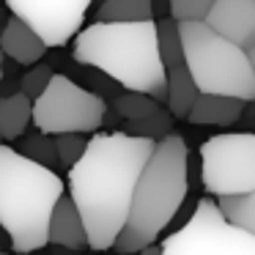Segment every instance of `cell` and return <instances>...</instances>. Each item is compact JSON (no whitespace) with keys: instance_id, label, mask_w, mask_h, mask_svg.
<instances>
[{"instance_id":"cell-21","label":"cell","mask_w":255,"mask_h":255,"mask_svg":"<svg viewBox=\"0 0 255 255\" xmlns=\"http://www.w3.org/2000/svg\"><path fill=\"white\" fill-rule=\"evenodd\" d=\"M19 151H22L25 156H30L33 162H39V165H47L52 167L58 162V148H55V134H47V132H36L30 134V137L22 140V145H19Z\"/></svg>"},{"instance_id":"cell-23","label":"cell","mask_w":255,"mask_h":255,"mask_svg":"<svg viewBox=\"0 0 255 255\" xmlns=\"http://www.w3.org/2000/svg\"><path fill=\"white\" fill-rule=\"evenodd\" d=\"M88 143H91V140H85L83 134H77V132L55 134L58 165H63V167H74L80 159H83V154H85V151H88Z\"/></svg>"},{"instance_id":"cell-7","label":"cell","mask_w":255,"mask_h":255,"mask_svg":"<svg viewBox=\"0 0 255 255\" xmlns=\"http://www.w3.org/2000/svg\"><path fill=\"white\" fill-rule=\"evenodd\" d=\"M107 118V105L99 94L77 85L66 74H55L47 91L33 102V127L47 134L99 132Z\"/></svg>"},{"instance_id":"cell-27","label":"cell","mask_w":255,"mask_h":255,"mask_svg":"<svg viewBox=\"0 0 255 255\" xmlns=\"http://www.w3.org/2000/svg\"><path fill=\"white\" fill-rule=\"evenodd\" d=\"M247 55H250V61H253V69H255V41L247 47Z\"/></svg>"},{"instance_id":"cell-11","label":"cell","mask_w":255,"mask_h":255,"mask_svg":"<svg viewBox=\"0 0 255 255\" xmlns=\"http://www.w3.org/2000/svg\"><path fill=\"white\" fill-rule=\"evenodd\" d=\"M0 50L19 66H36L44 58V52L50 50V44L25 19L11 14L6 19V25H3V30H0Z\"/></svg>"},{"instance_id":"cell-19","label":"cell","mask_w":255,"mask_h":255,"mask_svg":"<svg viewBox=\"0 0 255 255\" xmlns=\"http://www.w3.org/2000/svg\"><path fill=\"white\" fill-rule=\"evenodd\" d=\"M116 113L124 118V121H140V118L154 116L156 110H162L159 102L148 94H137V91H127V94L116 96Z\"/></svg>"},{"instance_id":"cell-30","label":"cell","mask_w":255,"mask_h":255,"mask_svg":"<svg viewBox=\"0 0 255 255\" xmlns=\"http://www.w3.org/2000/svg\"><path fill=\"white\" fill-rule=\"evenodd\" d=\"M102 3H105V0H102Z\"/></svg>"},{"instance_id":"cell-28","label":"cell","mask_w":255,"mask_h":255,"mask_svg":"<svg viewBox=\"0 0 255 255\" xmlns=\"http://www.w3.org/2000/svg\"><path fill=\"white\" fill-rule=\"evenodd\" d=\"M0 140H3V132H0Z\"/></svg>"},{"instance_id":"cell-17","label":"cell","mask_w":255,"mask_h":255,"mask_svg":"<svg viewBox=\"0 0 255 255\" xmlns=\"http://www.w3.org/2000/svg\"><path fill=\"white\" fill-rule=\"evenodd\" d=\"M159 52H162V61H165L167 69L187 66V58H184L181 25H178L173 17L159 19Z\"/></svg>"},{"instance_id":"cell-4","label":"cell","mask_w":255,"mask_h":255,"mask_svg":"<svg viewBox=\"0 0 255 255\" xmlns=\"http://www.w3.org/2000/svg\"><path fill=\"white\" fill-rule=\"evenodd\" d=\"M189 192V148L184 137L167 134L159 140L145 165L140 184L134 189L132 211L124 225L116 250L124 255H134L151 247L162 231L170 228L178 217L181 206L187 203Z\"/></svg>"},{"instance_id":"cell-9","label":"cell","mask_w":255,"mask_h":255,"mask_svg":"<svg viewBox=\"0 0 255 255\" xmlns=\"http://www.w3.org/2000/svg\"><path fill=\"white\" fill-rule=\"evenodd\" d=\"M94 0H6L8 11L25 19L50 47H63L83 30Z\"/></svg>"},{"instance_id":"cell-18","label":"cell","mask_w":255,"mask_h":255,"mask_svg":"<svg viewBox=\"0 0 255 255\" xmlns=\"http://www.w3.org/2000/svg\"><path fill=\"white\" fill-rule=\"evenodd\" d=\"M222 214L228 217V222L244 228L255 236V189L247 195H231V198H217Z\"/></svg>"},{"instance_id":"cell-2","label":"cell","mask_w":255,"mask_h":255,"mask_svg":"<svg viewBox=\"0 0 255 255\" xmlns=\"http://www.w3.org/2000/svg\"><path fill=\"white\" fill-rule=\"evenodd\" d=\"M74 61L107 74L127 91L167 102V66L159 52V22H102L74 39Z\"/></svg>"},{"instance_id":"cell-1","label":"cell","mask_w":255,"mask_h":255,"mask_svg":"<svg viewBox=\"0 0 255 255\" xmlns=\"http://www.w3.org/2000/svg\"><path fill=\"white\" fill-rule=\"evenodd\" d=\"M154 148L156 140L124 129L99 132L91 137L83 159L69 167V195L85 220L91 250L116 247Z\"/></svg>"},{"instance_id":"cell-15","label":"cell","mask_w":255,"mask_h":255,"mask_svg":"<svg viewBox=\"0 0 255 255\" xmlns=\"http://www.w3.org/2000/svg\"><path fill=\"white\" fill-rule=\"evenodd\" d=\"M33 121V99L22 91L0 96V132L3 140H19Z\"/></svg>"},{"instance_id":"cell-3","label":"cell","mask_w":255,"mask_h":255,"mask_svg":"<svg viewBox=\"0 0 255 255\" xmlns=\"http://www.w3.org/2000/svg\"><path fill=\"white\" fill-rule=\"evenodd\" d=\"M63 195V181L52 167L0 145V228L14 253H36L50 244V220Z\"/></svg>"},{"instance_id":"cell-8","label":"cell","mask_w":255,"mask_h":255,"mask_svg":"<svg viewBox=\"0 0 255 255\" xmlns=\"http://www.w3.org/2000/svg\"><path fill=\"white\" fill-rule=\"evenodd\" d=\"M200 184L217 198L255 189V132L214 134L200 145Z\"/></svg>"},{"instance_id":"cell-6","label":"cell","mask_w":255,"mask_h":255,"mask_svg":"<svg viewBox=\"0 0 255 255\" xmlns=\"http://www.w3.org/2000/svg\"><path fill=\"white\" fill-rule=\"evenodd\" d=\"M165 255H255V236L228 222L217 200L200 198L189 220L162 242Z\"/></svg>"},{"instance_id":"cell-10","label":"cell","mask_w":255,"mask_h":255,"mask_svg":"<svg viewBox=\"0 0 255 255\" xmlns=\"http://www.w3.org/2000/svg\"><path fill=\"white\" fill-rule=\"evenodd\" d=\"M206 25L247 50L255 41V0H217Z\"/></svg>"},{"instance_id":"cell-13","label":"cell","mask_w":255,"mask_h":255,"mask_svg":"<svg viewBox=\"0 0 255 255\" xmlns=\"http://www.w3.org/2000/svg\"><path fill=\"white\" fill-rule=\"evenodd\" d=\"M247 105L250 102L233 99V96L200 94L187 121L195 124V127H231V124H236L239 118H244Z\"/></svg>"},{"instance_id":"cell-29","label":"cell","mask_w":255,"mask_h":255,"mask_svg":"<svg viewBox=\"0 0 255 255\" xmlns=\"http://www.w3.org/2000/svg\"><path fill=\"white\" fill-rule=\"evenodd\" d=\"M0 255H8V253H0Z\"/></svg>"},{"instance_id":"cell-22","label":"cell","mask_w":255,"mask_h":255,"mask_svg":"<svg viewBox=\"0 0 255 255\" xmlns=\"http://www.w3.org/2000/svg\"><path fill=\"white\" fill-rule=\"evenodd\" d=\"M217 0H170V17L176 22H206Z\"/></svg>"},{"instance_id":"cell-20","label":"cell","mask_w":255,"mask_h":255,"mask_svg":"<svg viewBox=\"0 0 255 255\" xmlns=\"http://www.w3.org/2000/svg\"><path fill=\"white\" fill-rule=\"evenodd\" d=\"M124 132L137 134V137H151V140H165L167 134H173V113L170 110H156L154 116L140 118V121H127Z\"/></svg>"},{"instance_id":"cell-25","label":"cell","mask_w":255,"mask_h":255,"mask_svg":"<svg viewBox=\"0 0 255 255\" xmlns=\"http://www.w3.org/2000/svg\"><path fill=\"white\" fill-rule=\"evenodd\" d=\"M134 255H165V253H162V247H156V244H151V247L140 250V253H134Z\"/></svg>"},{"instance_id":"cell-26","label":"cell","mask_w":255,"mask_h":255,"mask_svg":"<svg viewBox=\"0 0 255 255\" xmlns=\"http://www.w3.org/2000/svg\"><path fill=\"white\" fill-rule=\"evenodd\" d=\"M3 63H6V52L0 50V85H3Z\"/></svg>"},{"instance_id":"cell-5","label":"cell","mask_w":255,"mask_h":255,"mask_svg":"<svg viewBox=\"0 0 255 255\" xmlns=\"http://www.w3.org/2000/svg\"><path fill=\"white\" fill-rule=\"evenodd\" d=\"M184 39L187 69L200 94H220L233 99H255V69L247 50L220 36L206 22H178Z\"/></svg>"},{"instance_id":"cell-16","label":"cell","mask_w":255,"mask_h":255,"mask_svg":"<svg viewBox=\"0 0 255 255\" xmlns=\"http://www.w3.org/2000/svg\"><path fill=\"white\" fill-rule=\"evenodd\" d=\"M96 19L102 22H145L154 19V0H105Z\"/></svg>"},{"instance_id":"cell-24","label":"cell","mask_w":255,"mask_h":255,"mask_svg":"<svg viewBox=\"0 0 255 255\" xmlns=\"http://www.w3.org/2000/svg\"><path fill=\"white\" fill-rule=\"evenodd\" d=\"M52 77H55V74H52V66H47V63H36V66H30L28 72L19 77V91L36 102L47 91V85L52 83Z\"/></svg>"},{"instance_id":"cell-12","label":"cell","mask_w":255,"mask_h":255,"mask_svg":"<svg viewBox=\"0 0 255 255\" xmlns=\"http://www.w3.org/2000/svg\"><path fill=\"white\" fill-rule=\"evenodd\" d=\"M50 244L66 250H83L88 247V231H85V220L80 214L77 203L72 195H63L58 200L55 211L50 220Z\"/></svg>"},{"instance_id":"cell-14","label":"cell","mask_w":255,"mask_h":255,"mask_svg":"<svg viewBox=\"0 0 255 255\" xmlns=\"http://www.w3.org/2000/svg\"><path fill=\"white\" fill-rule=\"evenodd\" d=\"M198 96H200V88L187 66L167 69V102L165 105L173 113V118H189Z\"/></svg>"}]
</instances>
